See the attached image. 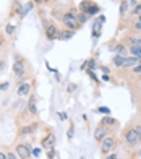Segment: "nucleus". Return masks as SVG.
Here are the masks:
<instances>
[{
  "label": "nucleus",
  "mask_w": 141,
  "mask_h": 159,
  "mask_svg": "<svg viewBox=\"0 0 141 159\" xmlns=\"http://www.w3.org/2000/svg\"><path fill=\"white\" fill-rule=\"evenodd\" d=\"M62 20H63L65 28H68L70 31H75L78 26H80V23H78V18H76V15H75V12H68V13H65Z\"/></svg>",
  "instance_id": "nucleus-1"
},
{
  "label": "nucleus",
  "mask_w": 141,
  "mask_h": 159,
  "mask_svg": "<svg viewBox=\"0 0 141 159\" xmlns=\"http://www.w3.org/2000/svg\"><path fill=\"white\" fill-rule=\"evenodd\" d=\"M13 73L16 75L18 78H23L26 73V67H25V60H23L20 55L15 57V63H13Z\"/></svg>",
  "instance_id": "nucleus-2"
},
{
  "label": "nucleus",
  "mask_w": 141,
  "mask_h": 159,
  "mask_svg": "<svg viewBox=\"0 0 141 159\" xmlns=\"http://www.w3.org/2000/svg\"><path fill=\"white\" fill-rule=\"evenodd\" d=\"M101 143H102V144H101V153L105 154V156H107V154H110V151L113 150V146H115V140H113L112 136H105Z\"/></svg>",
  "instance_id": "nucleus-3"
},
{
  "label": "nucleus",
  "mask_w": 141,
  "mask_h": 159,
  "mask_svg": "<svg viewBox=\"0 0 141 159\" xmlns=\"http://www.w3.org/2000/svg\"><path fill=\"white\" fill-rule=\"evenodd\" d=\"M16 154H18L20 159H29L33 156V150H31L29 144H18L16 146Z\"/></svg>",
  "instance_id": "nucleus-4"
},
{
  "label": "nucleus",
  "mask_w": 141,
  "mask_h": 159,
  "mask_svg": "<svg viewBox=\"0 0 141 159\" xmlns=\"http://www.w3.org/2000/svg\"><path fill=\"white\" fill-rule=\"evenodd\" d=\"M125 140H126V143H128V146H136V144L140 143V140H138V135H136L135 128H130V130H126V132H125Z\"/></svg>",
  "instance_id": "nucleus-5"
},
{
  "label": "nucleus",
  "mask_w": 141,
  "mask_h": 159,
  "mask_svg": "<svg viewBox=\"0 0 141 159\" xmlns=\"http://www.w3.org/2000/svg\"><path fill=\"white\" fill-rule=\"evenodd\" d=\"M46 36L49 37L50 41L52 39H62V34H58L55 25H46Z\"/></svg>",
  "instance_id": "nucleus-6"
},
{
  "label": "nucleus",
  "mask_w": 141,
  "mask_h": 159,
  "mask_svg": "<svg viewBox=\"0 0 141 159\" xmlns=\"http://www.w3.org/2000/svg\"><path fill=\"white\" fill-rule=\"evenodd\" d=\"M105 136H107V128H105L104 125H99V127H97V130L94 132V138L99 141V143H101V141L104 140Z\"/></svg>",
  "instance_id": "nucleus-7"
},
{
  "label": "nucleus",
  "mask_w": 141,
  "mask_h": 159,
  "mask_svg": "<svg viewBox=\"0 0 141 159\" xmlns=\"http://www.w3.org/2000/svg\"><path fill=\"white\" fill-rule=\"evenodd\" d=\"M54 143H55V136H54L52 133H49L46 138L42 140V146L46 148V150H50V148H54Z\"/></svg>",
  "instance_id": "nucleus-8"
},
{
  "label": "nucleus",
  "mask_w": 141,
  "mask_h": 159,
  "mask_svg": "<svg viewBox=\"0 0 141 159\" xmlns=\"http://www.w3.org/2000/svg\"><path fill=\"white\" fill-rule=\"evenodd\" d=\"M31 93V85L29 83H21L18 88V96L20 98H23V96H28Z\"/></svg>",
  "instance_id": "nucleus-9"
},
{
  "label": "nucleus",
  "mask_w": 141,
  "mask_h": 159,
  "mask_svg": "<svg viewBox=\"0 0 141 159\" xmlns=\"http://www.w3.org/2000/svg\"><path fill=\"white\" fill-rule=\"evenodd\" d=\"M28 110L33 115H37V106H36V96H29V101H28Z\"/></svg>",
  "instance_id": "nucleus-10"
},
{
  "label": "nucleus",
  "mask_w": 141,
  "mask_h": 159,
  "mask_svg": "<svg viewBox=\"0 0 141 159\" xmlns=\"http://www.w3.org/2000/svg\"><path fill=\"white\" fill-rule=\"evenodd\" d=\"M101 25H102V21L97 18V20H96V23H94V26H92V37H94V39H97V37L101 36V29H102Z\"/></svg>",
  "instance_id": "nucleus-11"
},
{
  "label": "nucleus",
  "mask_w": 141,
  "mask_h": 159,
  "mask_svg": "<svg viewBox=\"0 0 141 159\" xmlns=\"http://www.w3.org/2000/svg\"><path fill=\"white\" fill-rule=\"evenodd\" d=\"M136 63H138V58H136V57H128V58H125L122 68H133Z\"/></svg>",
  "instance_id": "nucleus-12"
},
{
  "label": "nucleus",
  "mask_w": 141,
  "mask_h": 159,
  "mask_svg": "<svg viewBox=\"0 0 141 159\" xmlns=\"http://www.w3.org/2000/svg\"><path fill=\"white\" fill-rule=\"evenodd\" d=\"M128 8H130V2L128 0H123V2L120 3V15L125 16L126 13H128Z\"/></svg>",
  "instance_id": "nucleus-13"
},
{
  "label": "nucleus",
  "mask_w": 141,
  "mask_h": 159,
  "mask_svg": "<svg viewBox=\"0 0 141 159\" xmlns=\"http://www.w3.org/2000/svg\"><path fill=\"white\" fill-rule=\"evenodd\" d=\"M125 55H118V54H117L115 55V57H113V63H115V67H120V68H122V65H123V62H125Z\"/></svg>",
  "instance_id": "nucleus-14"
},
{
  "label": "nucleus",
  "mask_w": 141,
  "mask_h": 159,
  "mask_svg": "<svg viewBox=\"0 0 141 159\" xmlns=\"http://www.w3.org/2000/svg\"><path fill=\"white\" fill-rule=\"evenodd\" d=\"M76 18H78V23L81 25V23H84L86 20L89 18V15H88L86 12H83V13H78V15H76Z\"/></svg>",
  "instance_id": "nucleus-15"
},
{
  "label": "nucleus",
  "mask_w": 141,
  "mask_h": 159,
  "mask_svg": "<svg viewBox=\"0 0 141 159\" xmlns=\"http://www.w3.org/2000/svg\"><path fill=\"white\" fill-rule=\"evenodd\" d=\"M117 120L112 119V117H105V119H102V123L101 125H115Z\"/></svg>",
  "instance_id": "nucleus-16"
},
{
  "label": "nucleus",
  "mask_w": 141,
  "mask_h": 159,
  "mask_svg": "<svg viewBox=\"0 0 141 159\" xmlns=\"http://www.w3.org/2000/svg\"><path fill=\"white\" fill-rule=\"evenodd\" d=\"M130 47H141V37H133L130 41Z\"/></svg>",
  "instance_id": "nucleus-17"
},
{
  "label": "nucleus",
  "mask_w": 141,
  "mask_h": 159,
  "mask_svg": "<svg viewBox=\"0 0 141 159\" xmlns=\"http://www.w3.org/2000/svg\"><path fill=\"white\" fill-rule=\"evenodd\" d=\"M130 50H132L133 55L140 60V58H141V47H130Z\"/></svg>",
  "instance_id": "nucleus-18"
},
{
  "label": "nucleus",
  "mask_w": 141,
  "mask_h": 159,
  "mask_svg": "<svg viewBox=\"0 0 141 159\" xmlns=\"http://www.w3.org/2000/svg\"><path fill=\"white\" fill-rule=\"evenodd\" d=\"M125 52H126L125 46H122V44H118V46H115V54H118V55H123Z\"/></svg>",
  "instance_id": "nucleus-19"
},
{
  "label": "nucleus",
  "mask_w": 141,
  "mask_h": 159,
  "mask_svg": "<svg viewBox=\"0 0 141 159\" xmlns=\"http://www.w3.org/2000/svg\"><path fill=\"white\" fill-rule=\"evenodd\" d=\"M33 128H34V125L33 127H23V128L20 130V135H29L33 132Z\"/></svg>",
  "instance_id": "nucleus-20"
},
{
  "label": "nucleus",
  "mask_w": 141,
  "mask_h": 159,
  "mask_svg": "<svg viewBox=\"0 0 141 159\" xmlns=\"http://www.w3.org/2000/svg\"><path fill=\"white\" fill-rule=\"evenodd\" d=\"M132 71H133V73H136V75H138V73H141V58L138 60V63H136L135 67L132 68Z\"/></svg>",
  "instance_id": "nucleus-21"
},
{
  "label": "nucleus",
  "mask_w": 141,
  "mask_h": 159,
  "mask_svg": "<svg viewBox=\"0 0 141 159\" xmlns=\"http://www.w3.org/2000/svg\"><path fill=\"white\" fill-rule=\"evenodd\" d=\"M5 31H7V34H13L15 33V26H13L12 23H8V25L5 26Z\"/></svg>",
  "instance_id": "nucleus-22"
},
{
  "label": "nucleus",
  "mask_w": 141,
  "mask_h": 159,
  "mask_svg": "<svg viewBox=\"0 0 141 159\" xmlns=\"http://www.w3.org/2000/svg\"><path fill=\"white\" fill-rule=\"evenodd\" d=\"M31 8H33V5H31V3H29V5L26 7V8H23V10H21V13H20V16H23V18H25V16L28 15V12H29Z\"/></svg>",
  "instance_id": "nucleus-23"
},
{
  "label": "nucleus",
  "mask_w": 141,
  "mask_h": 159,
  "mask_svg": "<svg viewBox=\"0 0 141 159\" xmlns=\"http://www.w3.org/2000/svg\"><path fill=\"white\" fill-rule=\"evenodd\" d=\"M21 5H20V3L18 2H15V3H13V12H15V13H21Z\"/></svg>",
  "instance_id": "nucleus-24"
},
{
  "label": "nucleus",
  "mask_w": 141,
  "mask_h": 159,
  "mask_svg": "<svg viewBox=\"0 0 141 159\" xmlns=\"http://www.w3.org/2000/svg\"><path fill=\"white\" fill-rule=\"evenodd\" d=\"M73 36V31H67V33H62V39H70Z\"/></svg>",
  "instance_id": "nucleus-25"
},
{
  "label": "nucleus",
  "mask_w": 141,
  "mask_h": 159,
  "mask_svg": "<svg viewBox=\"0 0 141 159\" xmlns=\"http://www.w3.org/2000/svg\"><path fill=\"white\" fill-rule=\"evenodd\" d=\"M133 128H135L136 135H138V140H140V143H141V125H136V127H133Z\"/></svg>",
  "instance_id": "nucleus-26"
},
{
  "label": "nucleus",
  "mask_w": 141,
  "mask_h": 159,
  "mask_svg": "<svg viewBox=\"0 0 141 159\" xmlns=\"http://www.w3.org/2000/svg\"><path fill=\"white\" fill-rule=\"evenodd\" d=\"M133 15H141V3H138V5L135 7V10H133Z\"/></svg>",
  "instance_id": "nucleus-27"
},
{
  "label": "nucleus",
  "mask_w": 141,
  "mask_h": 159,
  "mask_svg": "<svg viewBox=\"0 0 141 159\" xmlns=\"http://www.w3.org/2000/svg\"><path fill=\"white\" fill-rule=\"evenodd\" d=\"M54 156H55V151H54V148L47 150V158H49V159H54Z\"/></svg>",
  "instance_id": "nucleus-28"
},
{
  "label": "nucleus",
  "mask_w": 141,
  "mask_h": 159,
  "mask_svg": "<svg viewBox=\"0 0 141 159\" xmlns=\"http://www.w3.org/2000/svg\"><path fill=\"white\" fill-rule=\"evenodd\" d=\"M99 112L101 114H110V109H109V107H99Z\"/></svg>",
  "instance_id": "nucleus-29"
},
{
  "label": "nucleus",
  "mask_w": 141,
  "mask_h": 159,
  "mask_svg": "<svg viewBox=\"0 0 141 159\" xmlns=\"http://www.w3.org/2000/svg\"><path fill=\"white\" fill-rule=\"evenodd\" d=\"M7 158H8V159H18V154H15V153H7Z\"/></svg>",
  "instance_id": "nucleus-30"
},
{
  "label": "nucleus",
  "mask_w": 141,
  "mask_h": 159,
  "mask_svg": "<svg viewBox=\"0 0 141 159\" xmlns=\"http://www.w3.org/2000/svg\"><path fill=\"white\" fill-rule=\"evenodd\" d=\"M58 119H60V120H67V114H65V112H58Z\"/></svg>",
  "instance_id": "nucleus-31"
},
{
  "label": "nucleus",
  "mask_w": 141,
  "mask_h": 159,
  "mask_svg": "<svg viewBox=\"0 0 141 159\" xmlns=\"http://www.w3.org/2000/svg\"><path fill=\"white\" fill-rule=\"evenodd\" d=\"M39 154H41V150H39V148H34V150H33V156H39Z\"/></svg>",
  "instance_id": "nucleus-32"
},
{
  "label": "nucleus",
  "mask_w": 141,
  "mask_h": 159,
  "mask_svg": "<svg viewBox=\"0 0 141 159\" xmlns=\"http://www.w3.org/2000/svg\"><path fill=\"white\" fill-rule=\"evenodd\" d=\"M67 89H68V93H73L75 89H76V86H75V85H68V88H67Z\"/></svg>",
  "instance_id": "nucleus-33"
},
{
  "label": "nucleus",
  "mask_w": 141,
  "mask_h": 159,
  "mask_svg": "<svg viewBox=\"0 0 141 159\" xmlns=\"http://www.w3.org/2000/svg\"><path fill=\"white\" fill-rule=\"evenodd\" d=\"M135 29H136V31H141V21H140V20L135 23Z\"/></svg>",
  "instance_id": "nucleus-34"
},
{
  "label": "nucleus",
  "mask_w": 141,
  "mask_h": 159,
  "mask_svg": "<svg viewBox=\"0 0 141 159\" xmlns=\"http://www.w3.org/2000/svg\"><path fill=\"white\" fill-rule=\"evenodd\" d=\"M68 138H73V127H70V130H68Z\"/></svg>",
  "instance_id": "nucleus-35"
},
{
  "label": "nucleus",
  "mask_w": 141,
  "mask_h": 159,
  "mask_svg": "<svg viewBox=\"0 0 141 159\" xmlns=\"http://www.w3.org/2000/svg\"><path fill=\"white\" fill-rule=\"evenodd\" d=\"M105 159H118V156H117V154H107Z\"/></svg>",
  "instance_id": "nucleus-36"
},
{
  "label": "nucleus",
  "mask_w": 141,
  "mask_h": 159,
  "mask_svg": "<svg viewBox=\"0 0 141 159\" xmlns=\"http://www.w3.org/2000/svg\"><path fill=\"white\" fill-rule=\"evenodd\" d=\"M86 65H89V68H91V70H92V68H96V67H94V60H89Z\"/></svg>",
  "instance_id": "nucleus-37"
},
{
  "label": "nucleus",
  "mask_w": 141,
  "mask_h": 159,
  "mask_svg": "<svg viewBox=\"0 0 141 159\" xmlns=\"http://www.w3.org/2000/svg\"><path fill=\"white\" fill-rule=\"evenodd\" d=\"M7 88H8V83H3V85H0V89H2V91H5Z\"/></svg>",
  "instance_id": "nucleus-38"
},
{
  "label": "nucleus",
  "mask_w": 141,
  "mask_h": 159,
  "mask_svg": "<svg viewBox=\"0 0 141 159\" xmlns=\"http://www.w3.org/2000/svg\"><path fill=\"white\" fill-rule=\"evenodd\" d=\"M3 67H5V62H3V60H0V73L3 71Z\"/></svg>",
  "instance_id": "nucleus-39"
},
{
  "label": "nucleus",
  "mask_w": 141,
  "mask_h": 159,
  "mask_svg": "<svg viewBox=\"0 0 141 159\" xmlns=\"http://www.w3.org/2000/svg\"><path fill=\"white\" fill-rule=\"evenodd\" d=\"M102 81H110V78H109V75H102Z\"/></svg>",
  "instance_id": "nucleus-40"
},
{
  "label": "nucleus",
  "mask_w": 141,
  "mask_h": 159,
  "mask_svg": "<svg viewBox=\"0 0 141 159\" xmlns=\"http://www.w3.org/2000/svg\"><path fill=\"white\" fill-rule=\"evenodd\" d=\"M0 159H8V158H7L5 153H0Z\"/></svg>",
  "instance_id": "nucleus-41"
},
{
  "label": "nucleus",
  "mask_w": 141,
  "mask_h": 159,
  "mask_svg": "<svg viewBox=\"0 0 141 159\" xmlns=\"http://www.w3.org/2000/svg\"><path fill=\"white\" fill-rule=\"evenodd\" d=\"M3 42H5V39H3V37H2V36H0V47H2V46H3Z\"/></svg>",
  "instance_id": "nucleus-42"
},
{
  "label": "nucleus",
  "mask_w": 141,
  "mask_h": 159,
  "mask_svg": "<svg viewBox=\"0 0 141 159\" xmlns=\"http://www.w3.org/2000/svg\"><path fill=\"white\" fill-rule=\"evenodd\" d=\"M34 3H42V0H33Z\"/></svg>",
  "instance_id": "nucleus-43"
},
{
  "label": "nucleus",
  "mask_w": 141,
  "mask_h": 159,
  "mask_svg": "<svg viewBox=\"0 0 141 159\" xmlns=\"http://www.w3.org/2000/svg\"><path fill=\"white\" fill-rule=\"evenodd\" d=\"M138 154H140V156H141V150H140V153H138Z\"/></svg>",
  "instance_id": "nucleus-44"
},
{
  "label": "nucleus",
  "mask_w": 141,
  "mask_h": 159,
  "mask_svg": "<svg viewBox=\"0 0 141 159\" xmlns=\"http://www.w3.org/2000/svg\"><path fill=\"white\" fill-rule=\"evenodd\" d=\"M140 21H141V15H140Z\"/></svg>",
  "instance_id": "nucleus-45"
}]
</instances>
